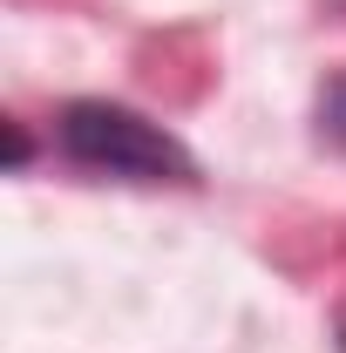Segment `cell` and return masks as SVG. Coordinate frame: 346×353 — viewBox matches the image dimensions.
Returning <instances> with one entry per match:
<instances>
[{"label": "cell", "mask_w": 346, "mask_h": 353, "mask_svg": "<svg viewBox=\"0 0 346 353\" xmlns=\"http://www.w3.org/2000/svg\"><path fill=\"white\" fill-rule=\"evenodd\" d=\"M61 157L82 170H109V176H136V183H190L197 163L163 123L136 116L123 102H68L61 109Z\"/></svg>", "instance_id": "obj_1"}, {"label": "cell", "mask_w": 346, "mask_h": 353, "mask_svg": "<svg viewBox=\"0 0 346 353\" xmlns=\"http://www.w3.org/2000/svg\"><path fill=\"white\" fill-rule=\"evenodd\" d=\"M319 130L333 136V143H346V75L319 95Z\"/></svg>", "instance_id": "obj_2"}]
</instances>
